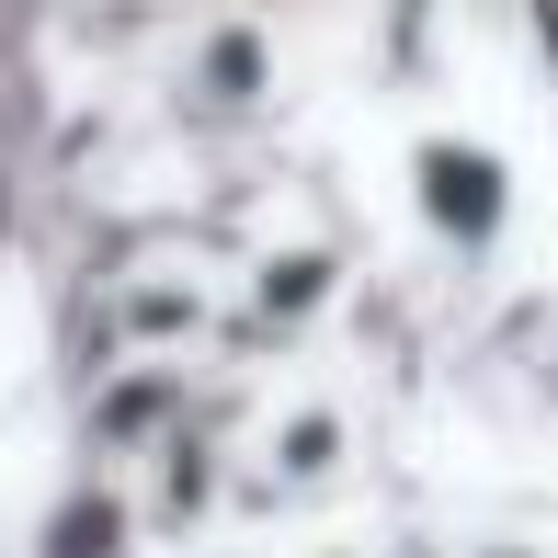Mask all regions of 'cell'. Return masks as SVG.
I'll return each mask as SVG.
<instances>
[{
	"mask_svg": "<svg viewBox=\"0 0 558 558\" xmlns=\"http://www.w3.org/2000/svg\"><path fill=\"white\" fill-rule=\"evenodd\" d=\"M399 183H411V217L434 228L456 263H490V251L513 240L524 183H513V148L478 137V125H422L411 160H399Z\"/></svg>",
	"mask_w": 558,
	"mask_h": 558,
	"instance_id": "1",
	"label": "cell"
},
{
	"mask_svg": "<svg viewBox=\"0 0 558 558\" xmlns=\"http://www.w3.org/2000/svg\"><path fill=\"white\" fill-rule=\"evenodd\" d=\"M263 104H274V35L251 12H206L194 46H183V114L240 125V114H263Z\"/></svg>",
	"mask_w": 558,
	"mask_h": 558,
	"instance_id": "2",
	"label": "cell"
},
{
	"mask_svg": "<svg viewBox=\"0 0 558 558\" xmlns=\"http://www.w3.org/2000/svg\"><path fill=\"white\" fill-rule=\"evenodd\" d=\"M206 331H217V296L183 286V274H137V286H114V308H104V342H125L137 365H171V353H194Z\"/></svg>",
	"mask_w": 558,
	"mask_h": 558,
	"instance_id": "3",
	"label": "cell"
},
{
	"mask_svg": "<svg viewBox=\"0 0 558 558\" xmlns=\"http://www.w3.org/2000/svg\"><path fill=\"white\" fill-rule=\"evenodd\" d=\"M263 468H274V490H331V478L353 468V422L331 411V399H296V411H274Z\"/></svg>",
	"mask_w": 558,
	"mask_h": 558,
	"instance_id": "4",
	"label": "cell"
},
{
	"mask_svg": "<svg viewBox=\"0 0 558 558\" xmlns=\"http://www.w3.org/2000/svg\"><path fill=\"white\" fill-rule=\"evenodd\" d=\"M331 296H342V251H319V240L251 263V319H263V331H308Z\"/></svg>",
	"mask_w": 558,
	"mask_h": 558,
	"instance_id": "5",
	"label": "cell"
},
{
	"mask_svg": "<svg viewBox=\"0 0 558 558\" xmlns=\"http://www.w3.org/2000/svg\"><path fill=\"white\" fill-rule=\"evenodd\" d=\"M524 12H536V58L558 69V0H524Z\"/></svg>",
	"mask_w": 558,
	"mask_h": 558,
	"instance_id": "6",
	"label": "cell"
},
{
	"mask_svg": "<svg viewBox=\"0 0 558 558\" xmlns=\"http://www.w3.org/2000/svg\"><path fill=\"white\" fill-rule=\"evenodd\" d=\"M456 558H547V547H524V536H478V547H456Z\"/></svg>",
	"mask_w": 558,
	"mask_h": 558,
	"instance_id": "7",
	"label": "cell"
}]
</instances>
